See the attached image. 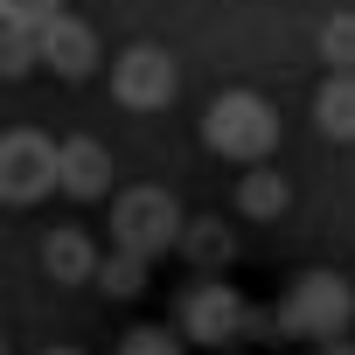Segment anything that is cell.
Here are the masks:
<instances>
[{
    "mask_svg": "<svg viewBox=\"0 0 355 355\" xmlns=\"http://www.w3.org/2000/svg\"><path fill=\"white\" fill-rule=\"evenodd\" d=\"M265 320L279 334H293V341H341L348 320H355V286L341 272H300Z\"/></svg>",
    "mask_w": 355,
    "mask_h": 355,
    "instance_id": "obj_1",
    "label": "cell"
},
{
    "mask_svg": "<svg viewBox=\"0 0 355 355\" xmlns=\"http://www.w3.org/2000/svg\"><path fill=\"white\" fill-rule=\"evenodd\" d=\"M202 146L223 153V160H237V167L272 160V146H279V112H272V98H258V91H216L209 112H202Z\"/></svg>",
    "mask_w": 355,
    "mask_h": 355,
    "instance_id": "obj_2",
    "label": "cell"
},
{
    "mask_svg": "<svg viewBox=\"0 0 355 355\" xmlns=\"http://www.w3.org/2000/svg\"><path fill=\"white\" fill-rule=\"evenodd\" d=\"M265 327V313L230 286V279H216V272H202L189 293H182V313H174V334L182 341H202V348H230V341H244V334H258Z\"/></svg>",
    "mask_w": 355,
    "mask_h": 355,
    "instance_id": "obj_3",
    "label": "cell"
},
{
    "mask_svg": "<svg viewBox=\"0 0 355 355\" xmlns=\"http://www.w3.org/2000/svg\"><path fill=\"white\" fill-rule=\"evenodd\" d=\"M182 202H174L167 189H153V182H139V189H125L119 202H112V244L119 251H132V258H160V251H174V237H182Z\"/></svg>",
    "mask_w": 355,
    "mask_h": 355,
    "instance_id": "obj_4",
    "label": "cell"
},
{
    "mask_svg": "<svg viewBox=\"0 0 355 355\" xmlns=\"http://www.w3.org/2000/svg\"><path fill=\"white\" fill-rule=\"evenodd\" d=\"M56 189V139L49 132H0V202H15V209H28V202H42Z\"/></svg>",
    "mask_w": 355,
    "mask_h": 355,
    "instance_id": "obj_5",
    "label": "cell"
},
{
    "mask_svg": "<svg viewBox=\"0 0 355 355\" xmlns=\"http://www.w3.org/2000/svg\"><path fill=\"white\" fill-rule=\"evenodd\" d=\"M174 84H182V70H174V56L160 42H132L119 63H112V98L125 112H160L174 98Z\"/></svg>",
    "mask_w": 355,
    "mask_h": 355,
    "instance_id": "obj_6",
    "label": "cell"
},
{
    "mask_svg": "<svg viewBox=\"0 0 355 355\" xmlns=\"http://www.w3.org/2000/svg\"><path fill=\"white\" fill-rule=\"evenodd\" d=\"M35 63H42V70H56V77H70V84H77V77H91V70H98V28H91V21H77L70 8H63V15H49V21L35 28Z\"/></svg>",
    "mask_w": 355,
    "mask_h": 355,
    "instance_id": "obj_7",
    "label": "cell"
},
{
    "mask_svg": "<svg viewBox=\"0 0 355 355\" xmlns=\"http://www.w3.org/2000/svg\"><path fill=\"white\" fill-rule=\"evenodd\" d=\"M56 189H63V196H77V202H98V196L112 189V153H105L91 132L56 139Z\"/></svg>",
    "mask_w": 355,
    "mask_h": 355,
    "instance_id": "obj_8",
    "label": "cell"
},
{
    "mask_svg": "<svg viewBox=\"0 0 355 355\" xmlns=\"http://www.w3.org/2000/svg\"><path fill=\"white\" fill-rule=\"evenodd\" d=\"M237 209H244L251 223H279V216L293 209V182H286L279 167L251 160V167H244V182H237Z\"/></svg>",
    "mask_w": 355,
    "mask_h": 355,
    "instance_id": "obj_9",
    "label": "cell"
},
{
    "mask_svg": "<svg viewBox=\"0 0 355 355\" xmlns=\"http://www.w3.org/2000/svg\"><path fill=\"white\" fill-rule=\"evenodd\" d=\"M42 272H49L56 286H84V279L98 272V244H91L84 230H49V237H42Z\"/></svg>",
    "mask_w": 355,
    "mask_h": 355,
    "instance_id": "obj_10",
    "label": "cell"
},
{
    "mask_svg": "<svg viewBox=\"0 0 355 355\" xmlns=\"http://www.w3.org/2000/svg\"><path fill=\"white\" fill-rule=\"evenodd\" d=\"M313 125L327 139H355V70H334L320 91H313Z\"/></svg>",
    "mask_w": 355,
    "mask_h": 355,
    "instance_id": "obj_11",
    "label": "cell"
},
{
    "mask_svg": "<svg viewBox=\"0 0 355 355\" xmlns=\"http://www.w3.org/2000/svg\"><path fill=\"white\" fill-rule=\"evenodd\" d=\"M91 279H98V293H105V300H139V293H146V258H132V251H119V244H112V251L98 258V272H91Z\"/></svg>",
    "mask_w": 355,
    "mask_h": 355,
    "instance_id": "obj_12",
    "label": "cell"
},
{
    "mask_svg": "<svg viewBox=\"0 0 355 355\" xmlns=\"http://www.w3.org/2000/svg\"><path fill=\"white\" fill-rule=\"evenodd\" d=\"M174 244H182V251H189V258H196L202 272L230 265V251H237V244H230V230H223L216 216H196V223H182V237H174Z\"/></svg>",
    "mask_w": 355,
    "mask_h": 355,
    "instance_id": "obj_13",
    "label": "cell"
},
{
    "mask_svg": "<svg viewBox=\"0 0 355 355\" xmlns=\"http://www.w3.org/2000/svg\"><path fill=\"white\" fill-rule=\"evenodd\" d=\"M320 56H327V70H355V15L320 21Z\"/></svg>",
    "mask_w": 355,
    "mask_h": 355,
    "instance_id": "obj_14",
    "label": "cell"
},
{
    "mask_svg": "<svg viewBox=\"0 0 355 355\" xmlns=\"http://www.w3.org/2000/svg\"><path fill=\"white\" fill-rule=\"evenodd\" d=\"M28 70H42L35 63V28H8L0 21V77H28Z\"/></svg>",
    "mask_w": 355,
    "mask_h": 355,
    "instance_id": "obj_15",
    "label": "cell"
},
{
    "mask_svg": "<svg viewBox=\"0 0 355 355\" xmlns=\"http://www.w3.org/2000/svg\"><path fill=\"white\" fill-rule=\"evenodd\" d=\"M119 355H189V341L174 334V327H132L119 341Z\"/></svg>",
    "mask_w": 355,
    "mask_h": 355,
    "instance_id": "obj_16",
    "label": "cell"
},
{
    "mask_svg": "<svg viewBox=\"0 0 355 355\" xmlns=\"http://www.w3.org/2000/svg\"><path fill=\"white\" fill-rule=\"evenodd\" d=\"M49 15H63V0H0V21L8 28H42Z\"/></svg>",
    "mask_w": 355,
    "mask_h": 355,
    "instance_id": "obj_17",
    "label": "cell"
},
{
    "mask_svg": "<svg viewBox=\"0 0 355 355\" xmlns=\"http://www.w3.org/2000/svg\"><path fill=\"white\" fill-rule=\"evenodd\" d=\"M320 355H355V341H320Z\"/></svg>",
    "mask_w": 355,
    "mask_h": 355,
    "instance_id": "obj_18",
    "label": "cell"
},
{
    "mask_svg": "<svg viewBox=\"0 0 355 355\" xmlns=\"http://www.w3.org/2000/svg\"><path fill=\"white\" fill-rule=\"evenodd\" d=\"M42 355H84V348H42Z\"/></svg>",
    "mask_w": 355,
    "mask_h": 355,
    "instance_id": "obj_19",
    "label": "cell"
},
{
    "mask_svg": "<svg viewBox=\"0 0 355 355\" xmlns=\"http://www.w3.org/2000/svg\"><path fill=\"white\" fill-rule=\"evenodd\" d=\"M0 355H8V334H0Z\"/></svg>",
    "mask_w": 355,
    "mask_h": 355,
    "instance_id": "obj_20",
    "label": "cell"
}]
</instances>
